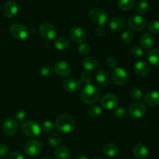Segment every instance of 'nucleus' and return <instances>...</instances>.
Returning <instances> with one entry per match:
<instances>
[{
	"mask_svg": "<svg viewBox=\"0 0 159 159\" xmlns=\"http://www.w3.org/2000/svg\"><path fill=\"white\" fill-rule=\"evenodd\" d=\"M128 26L132 30H144L147 26V20L144 17L140 15H134L129 18Z\"/></svg>",
	"mask_w": 159,
	"mask_h": 159,
	"instance_id": "5",
	"label": "nucleus"
},
{
	"mask_svg": "<svg viewBox=\"0 0 159 159\" xmlns=\"http://www.w3.org/2000/svg\"><path fill=\"white\" fill-rule=\"evenodd\" d=\"M61 142V137L58 133H52L48 139V143L51 148H57Z\"/></svg>",
	"mask_w": 159,
	"mask_h": 159,
	"instance_id": "28",
	"label": "nucleus"
},
{
	"mask_svg": "<svg viewBox=\"0 0 159 159\" xmlns=\"http://www.w3.org/2000/svg\"><path fill=\"white\" fill-rule=\"evenodd\" d=\"M113 80L116 85H124L128 80V75L127 71L123 68H116L113 72Z\"/></svg>",
	"mask_w": 159,
	"mask_h": 159,
	"instance_id": "12",
	"label": "nucleus"
},
{
	"mask_svg": "<svg viewBox=\"0 0 159 159\" xmlns=\"http://www.w3.org/2000/svg\"><path fill=\"white\" fill-rule=\"evenodd\" d=\"M96 34L99 37H105L106 34H107V30H106V29L102 26H99L96 29Z\"/></svg>",
	"mask_w": 159,
	"mask_h": 159,
	"instance_id": "45",
	"label": "nucleus"
},
{
	"mask_svg": "<svg viewBox=\"0 0 159 159\" xmlns=\"http://www.w3.org/2000/svg\"><path fill=\"white\" fill-rule=\"evenodd\" d=\"M69 35L71 40L77 43H83L86 39V33L85 30L80 26H75L71 28L69 32Z\"/></svg>",
	"mask_w": 159,
	"mask_h": 159,
	"instance_id": "14",
	"label": "nucleus"
},
{
	"mask_svg": "<svg viewBox=\"0 0 159 159\" xmlns=\"http://www.w3.org/2000/svg\"><path fill=\"white\" fill-rule=\"evenodd\" d=\"M54 69L50 65H44V66L41 67L40 69V74L41 76L43 77H49L53 74Z\"/></svg>",
	"mask_w": 159,
	"mask_h": 159,
	"instance_id": "37",
	"label": "nucleus"
},
{
	"mask_svg": "<svg viewBox=\"0 0 159 159\" xmlns=\"http://www.w3.org/2000/svg\"><path fill=\"white\" fill-rule=\"evenodd\" d=\"M121 41L124 43H130L134 40V34L131 30H125L121 34Z\"/></svg>",
	"mask_w": 159,
	"mask_h": 159,
	"instance_id": "32",
	"label": "nucleus"
},
{
	"mask_svg": "<svg viewBox=\"0 0 159 159\" xmlns=\"http://www.w3.org/2000/svg\"><path fill=\"white\" fill-rule=\"evenodd\" d=\"M127 114H128V111H127L125 108H123V107L117 108L114 111L115 117L120 120L124 119V118L127 117Z\"/></svg>",
	"mask_w": 159,
	"mask_h": 159,
	"instance_id": "38",
	"label": "nucleus"
},
{
	"mask_svg": "<svg viewBox=\"0 0 159 159\" xmlns=\"http://www.w3.org/2000/svg\"><path fill=\"white\" fill-rule=\"evenodd\" d=\"M130 53H131L132 56H133L134 57H135V58H140V57H142L144 54L143 48L139 46H134L133 48H132Z\"/></svg>",
	"mask_w": 159,
	"mask_h": 159,
	"instance_id": "36",
	"label": "nucleus"
},
{
	"mask_svg": "<svg viewBox=\"0 0 159 159\" xmlns=\"http://www.w3.org/2000/svg\"><path fill=\"white\" fill-rule=\"evenodd\" d=\"M18 4L15 1H13V0H9V1L6 2L2 8L3 14L7 18H12V17H14L18 13Z\"/></svg>",
	"mask_w": 159,
	"mask_h": 159,
	"instance_id": "15",
	"label": "nucleus"
},
{
	"mask_svg": "<svg viewBox=\"0 0 159 159\" xmlns=\"http://www.w3.org/2000/svg\"><path fill=\"white\" fill-rule=\"evenodd\" d=\"M130 96L134 100H140L143 96L142 90L138 87H133L130 91Z\"/></svg>",
	"mask_w": 159,
	"mask_h": 159,
	"instance_id": "33",
	"label": "nucleus"
},
{
	"mask_svg": "<svg viewBox=\"0 0 159 159\" xmlns=\"http://www.w3.org/2000/svg\"><path fill=\"white\" fill-rule=\"evenodd\" d=\"M11 35L18 40H25L29 36V30L26 26L20 23L12 25L9 29Z\"/></svg>",
	"mask_w": 159,
	"mask_h": 159,
	"instance_id": "7",
	"label": "nucleus"
},
{
	"mask_svg": "<svg viewBox=\"0 0 159 159\" xmlns=\"http://www.w3.org/2000/svg\"><path fill=\"white\" fill-rule=\"evenodd\" d=\"M158 18H159V12H158Z\"/></svg>",
	"mask_w": 159,
	"mask_h": 159,
	"instance_id": "49",
	"label": "nucleus"
},
{
	"mask_svg": "<svg viewBox=\"0 0 159 159\" xmlns=\"http://www.w3.org/2000/svg\"><path fill=\"white\" fill-rule=\"evenodd\" d=\"M101 96V90L95 85H87L82 89L81 93L82 100L85 103L93 105L98 102Z\"/></svg>",
	"mask_w": 159,
	"mask_h": 159,
	"instance_id": "1",
	"label": "nucleus"
},
{
	"mask_svg": "<svg viewBox=\"0 0 159 159\" xmlns=\"http://www.w3.org/2000/svg\"><path fill=\"white\" fill-rule=\"evenodd\" d=\"M41 159H51V158H41Z\"/></svg>",
	"mask_w": 159,
	"mask_h": 159,
	"instance_id": "48",
	"label": "nucleus"
},
{
	"mask_svg": "<svg viewBox=\"0 0 159 159\" xmlns=\"http://www.w3.org/2000/svg\"><path fill=\"white\" fill-rule=\"evenodd\" d=\"M148 154V149L143 144H136L133 149V155L137 159H146Z\"/></svg>",
	"mask_w": 159,
	"mask_h": 159,
	"instance_id": "20",
	"label": "nucleus"
},
{
	"mask_svg": "<svg viewBox=\"0 0 159 159\" xmlns=\"http://www.w3.org/2000/svg\"><path fill=\"white\" fill-rule=\"evenodd\" d=\"M75 120L70 115L61 114L56 119L55 128L61 133L67 134L72 131L75 127Z\"/></svg>",
	"mask_w": 159,
	"mask_h": 159,
	"instance_id": "2",
	"label": "nucleus"
},
{
	"mask_svg": "<svg viewBox=\"0 0 159 159\" xmlns=\"http://www.w3.org/2000/svg\"><path fill=\"white\" fill-rule=\"evenodd\" d=\"M119 103V99L113 93H107L104 95L100 100V104L106 110H113Z\"/></svg>",
	"mask_w": 159,
	"mask_h": 159,
	"instance_id": "9",
	"label": "nucleus"
},
{
	"mask_svg": "<svg viewBox=\"0 0 159 159\" xmlns=\"http://www.w3.org/2000/svg\"><path fill=\"white\" fill-rule=\"evenodd\" d=\"M148 30L152 34H159V21L154 20L148 24Z\"/></svg>",
	"mask_w": 159,
	"mask_h": 159,
	"instance_id": "39",
	"label": "nucleus"
},
{
	"mask_svg": "<svg viewBox=\"0 0 159 159\" xmlns=\"http://www.w3.org/2000/svg\"><path fill=\"white\" fill-rule=\"evenodd\" d=\"M9 147L6 144H0V158H4L9 154Z\"/></svg>",
	"mask_w": 159,
	"mask_h": 159,
	"instance_id": "43",
	"label": "nucleus"
},
{
	"mask_svg": "<svg viewBox=\"0 0 159 159\" xmlns=\"http://www.w3.org/2000/svg\"><path fill=\"white\" fill-rule=\"evenodd\" d=\"M134 6V0H119L118 7L120 10L127 11L130 10Z\"/></svg>",
	"mask_w": 159,
	"mask_h": 159,
	"instance_id": "30",
	"label": "nucleus"
},
{
	"mask_svg": "<svg viewBox=\"0 0 159 159\" xmlns=\"http://www.w3.org/2000/svg\"><path fill=\"white\" fill-rule=\"evenodd\" d=\"M53 69L57 75L62 78L68 77L71 73V65L65 61H58L56 62Z\"/></svg>",
	"mask_w": 159,
	"mask_h": 159,
	"instance_id": "11",
	"label": "nucleus"
},
{
	"mask_svg": "<svg viewBox=\"0 0 159 159\" xmlns=\"http://www.w3.org/2000/svg\"><path fill=\"white\" fill-rule=\"evenodd\" d=\"M24 151L28 156H37L42 151V144L38 140L31 139L25 144Z\"/></svg>",
	"mask_w": 159,
	"mask_h": 159,
	"instance_id": "6",
	"label": "nucleus"
},
{
	"mask_svg": "<svg viewBox=\"0 0 159 159\" xmlns=\"http://www.w3.org/2000/svg\"><path fill=\"white\" fill-rule=\"evenodd\" d=\"M144 102L149 107H158L159 105V93L157 91H149L144 95Z\"/></svg>",
	"mask_w": 159,
	"mask_h": 159,
	"instance_id": "19",
	"label": "nucleus"
},
{
	"mask_svg": "<svg viewBox=\"0 0 159 159\" xmlns=\"http://www.w3.org/2000/svg\"><path fill=\"white\" fill-rule=\"evenodd\" d=\"M18 130L17 121L13 118H7L2 124V131L6 136H13Z\"/></svg>",
	"mask_w": 159,
	"mask_h": 159,
	"instance_id": "13",
	"label": "nucleus"
},
{
	"mask_svg": "<svg viewBox=\"0 0 159 159\" xmlns=\"http://www.w3.org/2000/svg\"><path fill=\"white\" fill-rule=\"evenodd\" d=\"M82 66L87 71H94L99 66V62L95 57H85L82 61Z\"/></svg>",
	"mask_w": 159,
	"mask_h": 159,
	"instance_id": "25",
	"label": "nucleus"
},
{
	"mask_svg": "<svg viewBox=\"0 0 159 159\" xmlns=\"http://www.w3.org/2000/svg\"><path fill=\"white\" fill-rule=\"evenodd\" d=\"M146 107L142 102H134L130 106L128 110V113L130 117L134 119H140L142 118L146 113Z\"/></svg>",
	"mask_w": 159,
	"mask_h": 159,
	"instance_id": "10",
	"label": "nucleus"
},
{
	"mask_svg": "<svg viewBox=\"0 0 159 159\" xmlns=\"http://www.w3.org/2000/svg\"><path fill=\"white\" fill-rule=\"evenodd\" d=\"M78 51L82 56L89 55L90 53V46L87 43H84V42L79 43L78 47Z\"/></svg>",
	"mask_w": 159,
	"mask_h": 159,
	"instance_id": "34",
	"label": "nucleus"
},
{
	"mask_svg": "<svg viewBox=\"0 0 159 159\" xmlns=\"http://www.w3.org/2000/svg\"><path fill=\"white\" fill-rule=\"evenodd\" d=\"M8 159H24V157L20 152H12L9 155Z\"/></svg>",
	"mask_w": 159,
	"mask_h": 159,
	"instance_id": "44",
	"label": "nucleus"
},
{
	"mask_svg": "<svg viewBox=\"0 0 159 159\" xmlns=\"http://www.w3.org/2000/svg\"><path fill=\"white\" fill-rule=\"evenodd\" d=\"M148 60L152 65L159 66V49H152L148 53Z\"/></svg>",
	"mask_w": 159,
	"mask_h": 159,
	"instance_id": "27",
	"label": "nucleus"
},
{
	"mask_svg": "<svg viewBox=\"0 0 159 159\" xmlns=\"http://www.w3.org/2000/svg\"><path fill=\"white\" fill-rule=\"evenodd\" d=\"M89 18L93 23L102 26L108 20V13L101 8H93L89 12Z\"/></svg>",
	"mask_w": 159,
	"mask_h": 159,
	"instance_id": "3",
	"label": "nucleus"
},
{
	"mask_svg": "<svg viewBox=\"0 0 159 159\" xmlns=\"http://www.w3.org/2000/svg\"><path fill=\"white\" fill-rule=\"evenodd\" d=\"M54 128H55V125L54 123L50 120L44 121L41 127V130L45 133H51L54 131Z\"/></svg>",
	"mask_w": 159,
	"mask_h": 159,
	"instance_id": "35",
	"label": "nucleus"
},
{
	"mask_svg": "<svg viewBox=\"0 0 159 159\" xmlns=\"http://www.w3.org/2000/svg\"><path fill=\"white\" fill-rule=\"evenodd\" d=\"M126 21L121 17H113L109 22V27L113 31H121L125 28Z\"/></svg>",
	"mask_w": 159,
	"mask_h": 159,
	"instance_id": "21",
	"label": "nucleus"
},
{
	"mask_svg": "<svg viewBox=\"0 0 159 159\" xmlns=\"http://www.w3.org/2000/svg\"><path fill=\"white\" fill-rule=\"evenodd\" d=\"M134 70L135 73L138 75L141 76V77L148 76L152 71V68H151L149 64L144 61H137L134 65Z\"/></svg>",
	"mask_w": 159,
	"mask_h": 159,
	"instance_id": "16",
	"label": "nucleus"
},
{
	"mask_svg": "<svg viewBox=\"0 0 159 159\" xmlns=\"http://www.w3.org/2000/svg\"><path fill=\"white\" fill-rule=\"evenodd\" d=\"M75 159H89V158L85 155H79L76 157Z\"/></svg>",
	"mask_w": 159,
	"mask_h": 159,
	"instance_id": "46",
	"label": "nucleus"
},
{
	"mask_svg": "<svg viewBox=\"0 0 159 159\" xmlns=\"http://www.w3.org/2000/svg\"><path fill=\"white\" fill-rule=\"evenodd\" d=\"M63 88L67 93H77L81 89V82L75 78H71L65 80L63 83Z\"/></svg>",
	"mask_w": 159,
	"mask_h": 159,
	"instance_id": "17",
	"label": "nucleus"
},
{
	"mask_svg": "<svg viewBox=\"0 0 159 159\" xmlns=\"http://www.w3.org/2000/svg\"><path fill=\"white\" fill-rule=\"evenodd\" d=\"M54 46L58 51H67L70 48V42L66 37H60L54 40Z\"/></svg>",
	"mask_w": 159,
	"mask_h": 159,
	"instance_id": "24",
	"label": "nucleus"
},
{
	"mask_svg": "<svg viewBox=\"0 0 159 159\" xmlns=\"http://www.w3.org/2000/svg\"><path fill=\"white\" fill-rule=\"evenodd\" d=\"M155 38L150 34H144L140 38V44L143 49H150L155 44Z\"/></svg>",
	"mask_w": 159,
	"mask_h": 159,
	"instance_id": "23",
	"label": "nucleus"
},
{
	"mask_svg": "<svg viewBox=\"0 0 159 159\" xmlns=\"http://www.w3.org/2000/svg\"><path fill=\"white\" fill-rule=\"evenodd\" d=\"M71 151L66 146H61L54 152V159H69Z\"/></svg>",
	"mask_w": 159,
	"mask_h": 159,
	"instance_id": "26",
	"label": "nucleus"
},
{
	"mask_svg": "<svg viewBox=\"0 0 159 159\" xmlns=\"http://www.w3.org/2000/svg\"><path fill=\"white\" fill-rule=\"evenodd\" d=\"M102 153L109 158H113L119 154V148L113 143H107L102 147Z\"/></svg>",
	"mask_w": 159,
	"mask_h": 159,
	"instance_id": "22",
	"label": "nucleus"
},
{
	"mask_svg": "<svg viewBox=\"0 0 159 159\" xmlns=\"http://www.w3.org/2000/svg\"><path fill=\"white\" fill-rule=\"evenodd\" d=\"M106 64H107L108 68L115 69L116 68H117L118 61L116 58H115L114 57H109L107 59V61H106Z\"/></svg>",
	"mask_w": 159,
	"mask_h": 159,
	"instance_id": "41",
	"label": "nucleus"
},
{
	"mask_svg": "<svg viewBox=\"0 0 159 159\" xmlns=\"http://www.w3.org/2000/svg\"><path fill=\"white\" fill-rule=\"evenodd\" d=\"M96 80L100 86L107 87L110 83V75L105 69H99L96 74Z\"/></svg>",
	"mask_w": 159,
	"mask_h": 159,
	"instance_id": "18",
	"label": "nucleus"
},
{
	"mask_svg": "<svg viewBox=\"0 0 159 159\" xmlns=\"http://www.w3.org/2000/svg\"><path fill=\"white\" fill-rule=\"evenodd\" d=\"M81 81L83 84H85V85H89L90 82L92 81V75L87 71H85V72H82V75L80 76Z\"/></svg>",
	"mask_w": 159,
	"mask_h": 159,
	"instance_id": "40",
	"label": "nucleus"
},
{
	"mask_svg": "<svg viewBox=\"0 0 159 159\" xmlns=\"http://www.w3.org/2000/svg\"><path fill=\"white\" fill-rule=\"evenodd\" d=\"M93 159H104V158H100V157H96V158H94Z\"/></svg>",
	"mask_w": 159,
	"mask_h": 159,
	"instance_id": "47",
	"label": "nucleus"
},
{
	"mask_svg": "<svg viewBox=\"0 0 159 159\" xmlns=\"http://www.w3.org/2000/svg\"><path fill=\"white\" fill-rule=\"evenodd\" d=\"M39 32L43 39L51 40L55 38L57 30L55 26L51 23H43L39 27Z\"/></svg>",
	"mask_w": 159,
	"mask_h": 159,
	"instance_id": "8",
	"label": "nucleus"
},
{
	"mask_svg": "<svg viewBox=\"0 0 159 159\" xmlns=\"http://www.w3.org/2000/svg\"><path fill=\"white\" fill-rule=\"evenodd\" d=\"M22 132L30 138H35L40 135L41 128L37 122L34 120H26L21 125Z\"/></svg>",
	"mask_w": 159,
	"mask_h": 159,
	"instance_id": "4",
	"label": "nucleus"
},
{
	"mask_svg": "<svg viewBox=\"0 0 159 159\" xmlns=\"http://www.w3.org/2000/svg\"><path fill=\"white\" fill-rule=\"evenodd\" d=\"M102 109H101V107H98V106H92V107H90L88 109L87 113H88L89 116L90 117L96 118L102 114Z\"/></svg>",
	"mask_w": 159,
	"mask_h": 159,
	"instance_id": "31",
	"label": "nucleus"
},
{
	"mask_svg": "<svg viewBox=\"0 0 159 159\" xmlns=\"http://www.w3.org/2000/svg\"><path fill=\"white\" fill-rule=\"evenodd\" d=\"M135 9L139 14H145L149 9V4L147 0H139L136 3Z\"/></svg>",
	"mask_w": 159,
	"mask_h": 159,
	"instance_id": "29",
	"label": "nucleus"
},
{
	"mask_svg": "<svg viewBox=\"0 0 159 159\" xmlns=\"http://www.w3.org/2000/svg\"><path fill=\"white\" fill-rule=\"evenodd\" d=\"M26 111L23 110H20L15 113V117H16V120L18 121H23V120H25L26 118Z\"/></svg>",
	"mask_w": 159,
	"mask_h": 159,
	"instance_id": "42",
	"label": "nucleus"
}]
</instances>
